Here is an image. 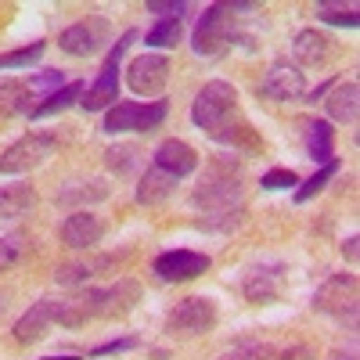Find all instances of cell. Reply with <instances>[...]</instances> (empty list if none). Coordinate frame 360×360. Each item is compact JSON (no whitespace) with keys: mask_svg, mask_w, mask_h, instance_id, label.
<instances>
[{"mask_svg":"<svg viewBox=\"0 0 360 360\" xmlns=\"http://www.w3.org/2000/svg\"><path fill=\"white\" fill-rule=\"evenodd\" d=\"M191 119L198 130H205L213 141H224V144L242 141V134L249 130L245 123H238V94L224 79H213L198 90V98L191 105Z\"/></svg>","mask_w":360,"mask_h":360,"instance_id":"1","label":"cell"},{"mask_svg":"<svg viewBox=\"0 0 360 360\" xmlns=\"http://www.w3.org/2000/svg\"><path fill=\"white\" fill-rule=\"evenodd\" d=\"M191 202L198 209H205V213H220V209L242 205V176H238V162L217 159L213 166H209V173L202 176V184L191 195Z\"/></svg>","mask_w":360,"mask_h":360,"instance_id":"2","label":"cell"},{"mask_svg":"<svg viewBox=\"0 0 360 360\" xmlns=\"http://www.w3.org/2000/svg\"><path fill=\"white\" fill-rule=\"evenodd\" d=\"M134 40H137V33H134V29H127V33L115 40V47L108 51V58H105V65H101L98 79L79 94V105H83L86 112H101V108H112V105L119 101V58L130 51Z\"/></svg>","mask_w":360,"mask_h":360,"instance_id":"3","label":"cell"},{"mask_svg":"<svg viewBox=\"0 0 360 360\" xmlns=\"http://www.w3.org/2000/svg\"><path fill=\"white\" fill-rule=\"evenodd\" d=\"M58 148V137L54 134H44V130H29L25 137H18L15 144H8L4 152H0V173H29L37 169L40 162H47Z\"/></svg>","mask_w":360,"mask_h":360,"instance_id":"4","label":"cell"},{"mask_svg":"<svg viewBox=\"0 0 360 360\" xmlns=\"http://www.w3.org/2000/svg\"><path fill=\"white\" fill-rule=\"evenodd\" d=\"M83 303L90 321H112V317H127L141 303V285L137 281H115L108 288H83Z\"/></svg>","mask_w":360,"mask_h":360,"instance_id":"5","label":"cell"},{"mask_svg":"<svg viewBox=\"0 0 360 360\" xmlns=\"http://www.w3.org/2000/svg\"><path fill=\"white\" fill-rule=\"evenodd\" d=\"M231 40H234V8L231 4H209L195 25V40H191L195 54L213 58L224 47H231Z\"/></svg>","mask_w":360,"mask_h":360,"instance_id":"6","label":"cell"},{"mask_svg":"<svg viewBox=\"0 0 360 360\" xmlns=\"http://www.w3.org/2000/svg\"><path fill=\"white\" fill-rule=\"evenodd\" d=\"M169 105L166 101H115L105 112V134H127V130H155L166 119Z\"/></svg>","mask_w":360,"mask_h":360,"instance_id":"7","label":"cell"},{"mask_svg":"<svg viewBox=\"0 0 360 360\" xmlns=\"http://www.w3.org/2000/svg\"><path fill=\"white\" fill-rule=\"evenodd\" d=\"M217 328V307L205 295H188L166 314V332L169 335H205Z\"/></svg>","mask_w":360,"mask_h":360,"instance_id":"8","label":"cell"},{"mask_svg":"<svg viewBox=\"0 0 360 360\" xmlns=\"http://www.w3.org/2000/svg\"><path fill=\"white\" fill-rule=\"evenodd\" d=\"M356 274H332L317 292H314V310L321 314H335V317H349V324H356Z\"/></svg>","mask_w":360,"mask_h":360,"instance_id":"9","label":"cell"},{"mask_svg":"<svg viewBox=\"0 0 360 360\" xmlns=\"http://www.w3.org/2000/svg\"><path fill=\"white\" fill-rule=\"evenodd\" d=\"M127 83L134 94H144V98H155L166 90L169 83V58L166 54H141L130 62L127 69Z\"/></svg>","mask_w":360,"mask_h":360,"instance_id":"10","label":"cell"},{"mask_svg":"<svg viewBox=\"0 0 360 360\" xmlns=\"http://www.w3.org/2000/svg\"><path fill=\"white\" fill-rule=\"evenodd\" d=\"M209 266H213V259H209L205 252H191V249L162 252V256H155V263H152L155 274H159L162 281H173V285L191 281V278H202Z\"/></svg>","mask_w":360,"mask_h":360,"instance_id":"11","label":"cell"},{"mask_svg":"<svg viewBox=\"0 0 360 360\" xmlns=\"http://www.w3.org/2000/svg\"><path fill=\"white\" fill-rule=\"evenodd\" d=\"M101 44H108V22L105 18H83L76 25H69L62 37H58V47L72 58H86V54H98Z\"/></svg>","mask_w":360,"mask_h":360,"instance_id":"12","label":"cell"},{"mask_svg":"<svg viewBox=\"0 0 360 360\" xmlns=\"http://www.w3.org/2000/svg\"><path fill=\"white\" fill-rule=\"evenodd\" d=\"M242 292L249 303L256 307H270L278 303V299L285 295V266L281 263H263V266H252L245 281H242Z\"/></svg>","mask_w":360,"mask_h":360,"instance_id":"13","label":"cell"},{"mask_svg":"<svg viewBox=\"0 0 360 360\" xmlns=\"http://www.w3.org/2000/svg\"><path fill=\"white\" fill-rule=\"evenodd\" d=\"M58 238H62V245H69V249L90 252L105 238V220L86 213V209H76V213L65 217V224L58 227Z\"/></svg>","mask_w":360,"mask_h":360,"instance_id":"14","label":"cell"},{"mask_svg":"<svg viewBox=\"0 0 360 360\" xmlns=\"http://www.w3.org/2000/svg\"><path fill=\"white\" fill-rule=\"evenodd\" d=\"M259 94L270 98V101H295L307 94V79L299 72V65H288V62H274L266 69L263 83H259Z\"/></svg>","mask_w":360,"mask_h":360,"instance_id":"15","label":"cell"},{"mask_svg":"<svg viewBox=\"0 0 360 360\" xmlns=\"http://www.w3.org/2000/svg\"><path fill=\"white\" fill-rule=\"evenodd\" d=\"M54 324H58V299H40V303H33L15 321V342H22V346L40 342Z\"/></svg>","mask_w":360,"mask_h":360,"instance_id":"16","label":"cell"},{"mask_svg":"<svg viewBox=\"0 0 360 360\" xmlns=\"http://www.w3.org/2000/svg\"><path fill=\"white\" fill-rule=\"evenodd\" d=\"M152 166L180 180V176H188V173H195V169H198V152H195V148H191L188 141L169 137V141H162V144L155 148Z\"/></svg>","mask_w":360,"mask_h":360,"instance_id":"17","label":"cell"},{"mask_svg":"<svg viewBox=\"0 0 360 360\" xmlns=\"http://www.w3.org/2000/svg\"><path fill=\"white\" fill-rule=\"evenodd\" d=\"M292 54H295L299 65H310V69L328 65V58H332V40H328L324 33H317V29H303L292 44Z\"/></svg>","mask_w":360,"mask_h":360,"instance_id":"18","label":"cell"},{"mask_svg":"<svg viewBox=\"0 0 360 360\" xmlns=\"http://www.w3.org/2000/svg\"><path fill=\"white\" fill-rule=\"evenodd\" d=\"M112 263H115V256H86V259H72V263H62V266L54 270V281L76 288V285H86L94 274H101V270H108Z\"/></svg>","mask_w":360,"mask_h":360,"instance_id":"19","label":"cell"},{"mask_svg":"<svg viewBox=\"0 0 360 360\" xmlns=\"http://www.w3.org/2000/svg\"><path fill=\"white\" fill-rule=\"evenodd\" d=\"M324 108H328V115H332L335 123L353 127V123H356V112H360V86H356L353 79H349V83H339L332 94H328Z\"/></svg>","mask_w":360,"mask_h":360,"instance_id":"20","label":"cell"},{"mask_svg":"<svg viewBox=\"0 0 360 360\" xmlns=\"http://www.w3.org/2000/svg\"><path fill=\"white\" fill-rule=\"evenodd\" d=\"M307 155L324 166L335 159V130L328 119H314V123H307Z\"/></svg>","mask_w":360,"mask_h":360,"instance_id":"21","label":"cell"},{"mask_svg":"<svg viewBox=\"0 0 360 360\" xmlns=\"http://www.w3.org/2000/svg\"><path fill=\"white\" fill-rule=\"evenodd\" d=\"M37 209V191L29 184H4L0 188V220H18Z\"/></svg>","mask_w":360,"mask_h":360,"instance_id":"22","label":"cell"},{"mask_svg":"<svg viewBox=\"0 0 360 360\" xmlns=\"http://www.w3.org/2000/svg\"><path fill=\"white\" fill-rule=\"evenodd\" d=\"M173 188H176V176H169V173L152 166V169H144V176L137 180V202L141 205H159V202H166L173 195Z\"/></svg>","mask_w":360,"mask_h":360,"instance_id":"23","label":"cell"},{"mask_svg":"<svg viewBox=\"0 0 360 360\" xmlns=\"http://www.w3.org/2000/svg\"><path fill=\"white\" fill-rule=\"evenodd\" d=\"M40 101L33 98V90H29L25 79H0V115H8V112H25V115H33Z\"/></svg>","mask_w":360,"mask_h":360,"instance_id":"24","label":"cell"},{"mask_svg":"<svg viewBox=\"0 0 360 360\" xmlns=\"http://www.w3.org/2000/svg\"><path fill=\"white\" fill-rule=\"evenodd\" d=\"M108 169L115 176H134L141 166H144V152H141V144H115L108 148Z\"/></svg>","mask_w":360,"mask_h":360,"instance_id":"25","label":"cell"},{"mask_svg":"<svg viewBox=\"0 0 360 360\" xmlns=\"http://www.w3.org/2000/svg\"><path fill=\"white\" fill-rule=\"evenodd\" d=\"M79 94H83V83L79 79H72V83H65L62 90H54L51 98H44L37 108H33V119H47V115H58V112H65L72 101H79Z\"/></svg>","mask_w":360,"mask_h":360,"instance_id":"26","label":"cell"},{"mask_svg":"<svg viewBox=\"0 0 360 360\" xmlns=\"http://www.w3.org/2000/svg\"><path fill=\"white\" fill-rule=\"evenodd\" d=\"M180 33H184V22H180V18H159V22L144 33V44L166 51V47H176V44H180Z\"/></svg>","mask_w":360,"mask_h":360,"instance_id":"27","label":"cell"},{"mask_svg":"<svg viewBox=\"0 0 360 360\" xmlns=\"http://www.w3.org/2000/svg\"><path fill=\"white\" fill-rule=\"evenodd\" d=\"M47 51L44 40H33V44H25V47H15V51H4L0 54V69H29L33 62H40Z\"/></svg>","mask_w":360,"mask_h":360,"instance_id":"28","label":"cell"},{"mask_svg":"<svg viewBox=\"0 0 360 360\" xmlns=\"http://www.w3.org/2000/svg\"><path fill=\"white\" fill-rule=\"evenodd\" d=\"M25 252H29V238H25L22 231L4 234V238H0V270L18 266V263L25 259Z\"/></svg>","mask_w":360,"mask_h":360,"instance_id":"29","label":"cell"},{"mask_svg":"<svg viewBox=\"0 0 360 360\" xmlns=\"http://www.w3.org/2000/svg\"><path fill=\"white\" fill-rule=\"evenodd\" d=\"M274 356H278V349L270 342H238L227 353H220L217 360H274Z\"/></svg>","mask_w":360,"mask_h":360,"instance_id":"30","label":"cell"},{"mask_svg":"<svg viewBox=\"0 0 360 360\" xmlns=\"http://www.w3.org/2000/svg\"><path fill=\"white\" fill-rule=\"evenodd\" d=\"M335 173H339V159H332V162H324V166H321V169H317V173H314V176L307 180V184H303V188L295 191V202H310L314 195H321V191L328 188V180H332Z\"/></svg>","mask_w":360,"mask_h":360,"instance_id":"31","label":"cell"},{"mask_svg":"<svg viewBox=\"0 0 360 360\" xmlns=\"http://www.w3.org/2000/svg\"><path fill=\"white\" fill-rule=\"evenodd\" d=\"M245 224V205H234V209H220V213H209L202 217V227L205 231H234Z\"/></svg>","mask_w":360,"mask_h":360,"instance_id":"32","label":"cell"},{"mask_svg":"<svg viewBox=\"0 0 360 360\" xmlns=\"http://www.w3.org/2000/svg\"><path fill=\"white\" fill-rule=\"evenodd\" d=\"M108 198V188L101 184V180H94V184H79V188H65L62 195H58V202L62 205H76V202H101Z\"/></svg>","mask_w":360,"mask_h":360,"instance_id":"33","label":"cell"},{"mask_svg":"<svg viewBox=\"0 0 360 360\" xmlns=\"http://www.w3.org/2000/svg\"><path fill=\"white\" fill-rule=\"evenodd\" d=\"M317 18L328 22V25H349V29L360 25L356 8H339V4H317Z\"/></svg>","mask_w":360,"mask_h":360,"instance_id":"34","label":"cell"},{"mask_svg":"<svg viewBox=\"0 0 360 360\" xmlns=\"http://www.w3.org/2000/svg\"><path fill=\"white\" fill-rule=\"evenodd\" d=\"M295 184H299V176H295L292 169H285V166L266 169L263 180H259V188H263V191H285V188H295Z\"/></svg>","mask_w":360,"mask_h":360,"instance_id":"35","label":"cell"},{"mask_svg":"<svg viewBox=\"0 0 360 360\" xmlns=\"http://www.w3.org/2000/svg\"><path fill=\"white\" fill-rule=\"evenodd\" d=\"M141 342L134 339V335H127V339H112V342H101V346H94L86 356H112V353H127V349H137Z\"/></svg>","mask_w":360,"mask_h":360,"instance_id":"36","label":"cell"},{"mask_svg":"<svg viewBox=\"0 0 360 360\" xmlns=\"http://www.w3.org/2000/svg\"><path fill=\"white\" fill-rule=\"evenodd\" d=\"M148 11H155L159 18H180V15L188 11V4H180V0H176V4H159V0H152V4H148Z\"/></svg>","mask_w":360,"mask_h":360,"instance_id":"37","label":"cell"},{"mask_svg":"<svg viewBox=\"0 0 360 360\" xmlns=\"http://www.w3.org/2000/svg\"><path fill=\"white\" fill-rule=\"evenodd\" d=\"M356 245H360V238H356V234H349L346 242H342V256H346L349 263H356Z\"/></svg>","mask_w":360,"mask_h":360,"instance_id":"38","label":"cell"},{"mask_svg":"<svg viewBox=\"0 0 360 360\" xmlns=\"http://www.w3.org/2000/svg\"><path fill=\"white\" fill-rule=\"evenodd\" d=\"M44 360H79V356H72V353H65V356H44Z\"/></svg>","mask_w":360,"mask_h":360,"instance_id":"39","label":"cell"},{"mask_svg":"<svg viewBox=\"0 0 360 360\" xmlns=\"http://www.w3.org/2000/svg\"><path fill=\"white\" fill-rule=\"evenodd\" d=\"M4 310H8V295H0V317H4Z\"/></svg>","mask_w":360,"mask_h":360,"instance_id":"40","label":"cell"},{"mask_svg":"<svg viewBox=\"0 0 360 360\" xmlns=\"http://www.w3.org/2000/svg\"><path fill=\"white\" fill-rule=\"evenodd\" d=\"M335 360H356V356H335Z\"/></svg>","mask_w":360,"mask_h":360,"instance_id":"41","label":"cell"}]
</instances>
